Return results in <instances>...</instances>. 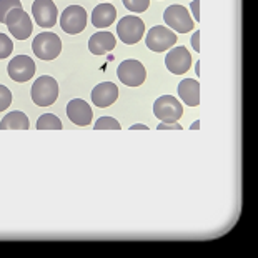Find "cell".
<instances>
[{
  "label": "cell",
  "instance_id": "6da1fadb",
  "mask_svg": "<svg viewBox=\"0 0 258 258\" xmlns=\"http://www.w3.org/2000/svg\"><path fill=\"white\" fill-rule=\"evenodd\" d=\"M32 100L38 107H50L58 98V84L50 75H40L30 90Z\"/></svg>",
  "mask_w": 258,
  "mask_h": 258
},
{
  "label": "cell",
  "instance_id": "7a4b0ae2",
  "mask_svg": "<svg viewBox=\"0 0 258 258\" xmlns=\"http://www.w3.org/2000/svg\"><path fill=\"white\" fill-rule=\"evenodd\" d=\"M32 50L40 60H53L62 52V40L53 32H42L32 42Z\"/></svg>",
  "mask_w": 258,
  "mask_h": 258
},
{
  "label": "cell",
  "instance_id": "3957f363",
  "mask_svg": "<svg viewBox=\"0 0 258 258\" xmlns=\"http://www.w3.org/2000/svg\"><path fill=\"white\" fill-rule=\"evenodd\" d=\"M117 77L123 85L140 87L147 80V69L139 60L128 58L120 62V65L117 67Z\"/></svg>",
  "mask_w": 258,
  "mask_h": 258
},
{
  "label": "cell",
  "instance_id": "277c9868",
  "mask_svg": "<svg viewBox=\"0 0 258 258\" xmlns=\"http://www.w3.org/2000/svg\"><path fill=\"white\" fill-rule=\"evenodd\" d=\"M153 113L158 120L163 123H173L178 122L183 115V107L177 98L172 95H162L158 97L153 103Z\"/></svg>",
  "mask_w": 258,
  "mask_h": 258
},
{
  "label": "cell",
  "instance_id": "5b68a950",
  "mask_svg": "<svg viewBox=\"0 0 258 258\" xmlns=\"http://www.w3.org/2000/svg\"><path fill=\"white\" fill-rule=\"evenodd\" d=\"M163 20L172 30L178 32V34H186L191 32L195 27L194 19L190 17V12L183 5H170V7L163 12Z\"/></svg>",
  "mask_w": 258,
  "mask_h": 258
},
{
  "label": "cell",
  "instance_id": "8992f818",
  "mask_svg": "<svg viewBox=\"0 0 258 258\" xmlns=\"http://www.w3.org/2000/svg\"><path fill=\"white\" fill-rule=\"evenodd\" d=\"M117 34L123 43H127V45H135L137 42L142 40V37L145 34L144 20L135 17V15L122 17L117 24Z\"/></svg>",
  "mask_w": 258,
  "mask_h": 258
},
{
  "label": "cell",
  "instance_id": "52a82bcc",
  "mask_svg": "<svg viewBox=\"0 0 258 258\" xmlns=\"http://www.w3.org/2000/svg\"><path fill=\"white\" fill-rule=\"evenodd\" d=\"M177 40L178 38L172 29H168V27H162V25H155L147 32L145 43L152 52L160 53V52L168 50V48H172L175 43H177Z\"/></svg>",
  "mask_w": 258,
  "mask_h": 258
},
{
  "label": "cell",
  "instance_id": "ba28073f",
  "mask_svg": "<svg viewBox=\"0 0 258 258\" xmlns=\"http://www.w3.org/2000/svg\"><path fill=\"white\" fill-rule=\"evenodd\" d=\"M60 27L65 34L77 35L85 30L87 27V12L80 5H70L60 15Z\"/></svg>",
  "mask_w": 258,
  "mask_h": 258
},
{
  "label": "cell",
  "instance_id": "9c48e42d",
  "mask_svg": "<svg viewBox=\"0 0 258 258\" xmlns=\"http://www.w3.org/2000/svg\"><path fill=\"white\" fill-rule=\"evenodd\" d=\"M5 25H7L9 32L14 35V38H17V40H27L32 34V29H34L29 14L22 7L14 9L12 12L7 15Z\"/></svg>",
  "mask_w": 258,
  "mask_h": 258
},
{
  "label": "cell",
  "instance_id": "30bf717a",
  "mask_svg": "<svg viewBox=\"0 0 258 258\" xmlns=\"http://www.w3.org/2000/svg\"><path fill=\"white\" fill-rule=\"evenodd\" d=\"M32 14H34V19L38 27L52 29L57 24L58 10L53 0H35L32 4Z\"/></svg>",
  "mask_w": 258,
  "mask_h": 258
},
{
  "label": "cell",
  "instance_id": "8fae6325",
  "mask_svg": "<svg viewBox=\"0 0 258 258\" xmlns=\"http://www.w3.org/2000/svg\"><path fill=\"white\" fill-rule=\"evenodd\" d=\"M9 77L15 82H27L35 75V62L29 55H15L9 62Z\"/></svg>",
  "mask_w": 258,
  "mask_h": 258
},
{
  "label": "cell",
  "instance_id": "7c38bea8",
  "mask_svg": "<svg viewBox=\"0 0 258 258\" xmlns=\"http://www.w3.org/2000/svg\"><path fill=\"white\" fill-rule=\"evenodd\" d=\"M165 65L173 75H183L191 67V53L186 47H172L165 55Z\"/></svg>",
  "mask_w": 258,
  "mask_h": 258
},
{
  "label": "cell",
  "instance_id": "4fadbf2b",
  "mask_svg": "<svg viewBox=\"0 0 258 258\" xmlns=\"http://www.w3.org/2000/svg\"><path fill=\"white\" fill-rule=\"evenodd\" d=\"M92 102L98 108H107L113 105L118 98V87L112 82H102L92 90Z\"/></svg>",
  "mask_w": 258,
  "mask_h": 258
},
{
  "label": "cell",
  "instance_id": "5bb4252c",
  "mask_svg": "<svg viewBox=\"0 0 258 258\" xmlns=\"http://www.w3.org/2000/svg\"><path fill=\"white\" fill-rule=\"evenodd\" d=\"M67 117L72 120L75 125L85 127L90 125L93 120V110L92 107L82 98H74L67 103Z\"/></svg>",
  "mask_w": 258,
  "mask_h": 258
},
{
  "label": "cell",
  "instance_id": "9a60e30c",
  "mask_svg": "<svg viewBox=\"0 0 258 258\" xmlns=\"http://www.w3.org/2000/svg\"><path fill=\"white\" fill-rule=\"evenodd\" d=\"M115 19H117V9L108 2L98 4L92 12V24L97 29H107L113 24Z\"/></svg>",
  "mask_w": 258,
  "mask_h": 258
},
{
  "label": "cell",
  "instance_id": "2e32d148",
  "mask_svg": "<svg viewBox=\"0 0 258 258\" xmlns=\"http://www.w3.org/2000/svg\"><path fill=\"white\" fill-rule=\"evenodd\" d=\"M117 45V40H115L113 34L110 32H97L93 34L89 40V50L93 55H103V53L110 52Z\"/></svg>",
  "mask_w": 258,
  "mask_h": 258
},
{
  "label": "cell",
  "instance_id": "e0dca14e",
  "mask_svg": "<svg viewBox=\"0 0 258 258\" xmlns=\"http://www.w3.org/2000/svg\"><path fill=\"white\" fill-rule=\"evenodd\" d=\"M178 95L186 107H199L200 105V84L199 80L185 79L178 84Z\"/></svg>",
  "mask_w": 258,
  "mask_h": 258
},
{
  "label": "cell",
  "instance_id": "ac0fdd59",
  "mask_svg": "<svg viewBox=\"0 0 258 258\" xmlns=\"http://www.w3.org/2000/svg\"><path fill=\"white\" fill-rule=\"evenodd\" d=\"M29 127V118L24 112H10L0 122V130H27Z\"/></svg>",
  "mask_w": 258,
  "mask_h": 258
},
{
  "label": "cell",
  "instance_id": "d6986e66",
  "mask_svg": "<svg viewBox=\"0 0 258 258\" xmlns=\"http://www.w3.org/2000/svg\"><path fill=\"white\" fill-rule=\"evenodd\" d=\"M38 130H62V122L58 120L57 115L53 113H43L37 120Z\"/></svg>",
  "mask_w": 258,
  "mask_h": 258
},
{
  "label": "cell",
  "instance_id": "ffe728a7",
  "mask_svg": "<svg viewBox=\"0 0 258 258\" xmlns=\"http://www.w3.org/2000/svg\"><path fill=\"white\" fill-rule=\"evenodd\" d=\"M22 7L20 0H0V24H5L7 15L12 12L14 9Z\"/></svg>",
  "mask_w": 258,
  "mask_h": 258
},
{
  "label": "cell",
  "instance_id": "44dd1931",
  "mask_svg": "<svg viewBox=\"0 0 258 258\" xmlns=\"http://www.w3.org/2000/svg\"><path fill=\"white\" fill-rule=\"evenodd\" d=\"M125 9L130 10V12L135 14H142L150 7V0H122Z\"/></svg>",
  "mask_w": 258,
  "mask_h": 258
},
{
  "label": "cell",
  "instance_id": "7402d4cb",
  "mask_svg": "<svg viewBox=\"0 0 258 258\" xmlns=\"http://www.w3.org/2000/svg\"><path fill=\"white\" fill-rule=\"evenodd\" d=\"M95 130H120V123L112 117H102L95 122Z\"/></svg>",
  "mask_w": 258,
  "mask_h": 258
},
{
  "label": "cell",
  "instance_id": "603a6c76",
  "mask_svg": "<svg viewBox=\"0 0 258 258\" xmlns=\"http://www.w3.org/2000/svg\"><path fill=\"white\" fill-rule=\"evenodd\" d=\"M12 52H14V42L5 34H0V58H7Z\"/></svg>",
  "mask_w": 258,
  "mask_h": 258
},
{
  "label": "cell",
  "instance_id": "cb8c5ba5",
  "mask_svg": "<svg viewBox=\"0 0 258 258\" xmlns=\"http://www.w3.org/2000/svg\"><path fill=\"white\" fill-rule=\"evenodd\" d=\"M10 103H12V92L5 85H0V112L7 110Z\"/></svg>",
  "mask_w": 258,
  "mask_h": 258
},
{
  "label": "cell",
  "instance_id": "d4e9b609",
  "mask_svg": "<svg viewBox=\"0 0 258 258\" xmlns=\"http://www.w3.org/2000/svg\"><path fill=\"white\" fill-rule=\"evenodd\" d=\"M158 130H182V125H180L178 122H173V123H158Z\"/></svg>",
  "mask_w": 258,
  "mask_h": 258
},
{
  "label": "cell",
  "instance_id": "484cf974",
  "mask_svg": "<svg viewBox=\"0 0 258 258\" xmlns=\"http://www.w3.org/2000/svg\"><path fill=\"white\" fill-rule=\"evenodd\" d=\"M199 4H200V0H194L191 2V14H194V19L197 20V22H200V10H199Z\"/></svg>",
  "mask_w": 258,
  "mask_h": 258
},
{
  "label": "cell",
  "instance_id": "4316f807",
  "mask_svg": "<svg viewBox=\"0 0 258 258\" xmlns=\"http://www.w3.org/2000/svg\"><path fill=\"white\" fill-rule=\"evenodd\" d=\"M200 32H195L194 37H191V45H194L195 52H200Z\"/></svg>",
  "mask_w": 258,
  "mask_h": 258
},
{
  "label": "cell",
  "instance_id": "83f0119b",
  "mask_svg": "<svg viewBox=\"0 0 258 258\" xmlns=\"http://www.w3.org/2000/svg\"><path fill=\"white\" fill-rule=\"evenodd\" d=\"M147 128H148L147 125H142V123H135L130 127V130H147Z\"/></svg>",
  "mask_w": 258,
  "mask_h": 258
},
{
  "label": "cell",
  "instance_id": "f1b7e54d",
  "mask_svg": "<svg viewBox=\"0 0 258 258\" xmlns=\"http://www.w3.org/2000/svg\"><path fill=\"white\" fill-rule=\"evenodd\" d=\"M197 75H200V62H197Z\"/></svg>",
  "mask_w": 258,
  "mask_h": 258
},
{
  "label": "cell",
  "instance_id": "f546056e",
  "mask_svg": "<svg viewBox=\"0 0 258 258\" xmlns=\"http://www.w3.org/2000/svg\"><path fill=\"white\" fill-rule=\"evenodd\" d=\"M200 127V122H195L194 125H191V128H199Z\"/></svg>",
  "mask_w": 258,
  "mask_h": 258
}]
</instances>
